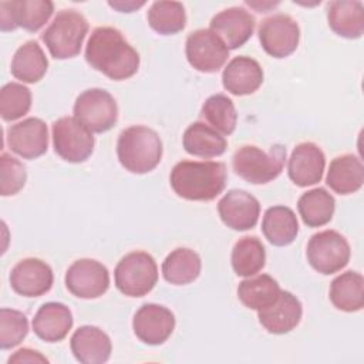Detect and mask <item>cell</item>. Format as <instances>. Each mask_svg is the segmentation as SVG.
I'll use <instances>...</instances> for the list:
<instances>
[{"label":"cell","mask_w":364,"mask_h":364,"mask_svg":"<svg viewBox=\"0 0 364 364\" xmlns=\"http://www.w3.org/2000/svg\"><path fill=\"white\" fill-rule=\"evenodd\" d=\"M297 209L304 225L309 228H320L331 220L336 200L324 188H314L299 198Z\"/></svg>","instance_id":"32"},{"label":"cell","mask_w":364,"mask_h":364,"mask_svg":"<svg viewBox=\"0 0 364 364\" xmlns=\"http://www.w3.org/2000/svg\"><path fill=\"white\" fill-rule=\"evenodd\" d=\"M222 82L225 90L233 95H249L262 85L263 70L256 60L247 55H237L225 67Z\"/></svg>","instance_id":"22"},{"label":"cell","mask_w":364,"mask_h":364,"mask_svg":"<svg viewBox=\"0 0 364 364\" xmlns=\"http://www.w3.org/2000/svg\"><path fill=\"white\" fill-rule=\"evenodd\" d=\"M202 269L199 255L188 247H176L162 263L164 279L176 286L189 284L198 279Z\"/></svg>","instance_id":"30"},{"label":"cell","mask_w":364,"mask_h":364,"mask_svg":"<svg viewBox=\"0 0 364 364\" xmlns=\"http://www.w3.org/2000/svg\"><path fill=\"white\" fill-rule=\"evenodd\" d=\"M326 168V156L318 145L314 142L299 144L287 164L289 178L297 186H310L321 181Z\"/></svg>","instance_id":"19"},{"label":"cell","mask_w":364,"mask_h":364,"mask_svg":"<svg viewBox=\"0 0 364 364\" xmlns=\"http://www.w3.org/2000/svg\"><path fill=\"white\" fill-rule=\"evenodd\" d=\"M146 17L151 28L164 36L176 34L186 26L185 7L179 1H154Z\"/></svg>","instance_id":"34"},{"label":"cell","mask_w":364,"mask_h":364,"mask_svg":"<svg viewBox=\"0 0 364 364\" xmlns=\"http://www.w3.org/2000/svg\"><path fill=\"white\" fill-rule=\"evenodd\" d=\"M11 363H48V360L36 350L20 348L9 358V364Z\"/></svg>","instance_id":"39"},{"label":"cell","mask_w":364,"mask_h":364,"mask_svg":"<svg viewBox=\"0 0 364 364\" xmlns=\"http://www.w3.org/2000/svg\"><path fill=\"white\" fill-rule=\"evenodd\" d=\"M117 289L129 297L148 294L158 282V266L155 259L142 250L125 255L114 272Z\"/></svg>","instance_id":"6"},{"label":"cell","mask_w":364,"mask_h":364,"mask_svg":"<svg viewBox=\"0 0 364 364\" xmlns=\"http://www.w3.org/2000/svg\"><path fill=\"white\" fill-rule=\"evenodd\" d=\"M31 108L30 90L18 82H7L0 90V115L4 121H16Z\"/></svg>","instance_id":"36"},{"label":"cell","mask_w":364,"mask_h":364,"mask_svg":"<svg viewBox=\"0 0 364 364\" xmlns=\"http://www.w3.org/2000/svg\"><path fill=\"white\" fill-rule=\"evenodd\" d=\"M47 68L48 60L43 48L37 41L28 40L14 53L10 71L14 78L27 84H34L46 75Z\"/></svg>","instance_id":"27"},{"label":"cell","mask_w":364,"mask_h":364,"mask_svg":"<svg viewBox=\"0 0 364 364\" xmlns=\"http://www.w3.org/2000/svg\"><path fill=\"white\" fill-rule=\"evenodd\" d=\"M70 347L75 360L82 364H102L112 351L108 334L95 326L78 327L71 336Z\"/></svg>","instance_id":"21"},{"label":"cell","mask_w":364,"mask_h":364,"mask_svg":"<svg viewBox=\"0 0 364 364\" xmlns=\"http://www.w3.org/2000/svg\"><path fill=\"white\" fill-rule=\"evenodd\" d=\"M65 287L80 299H97L109 287L108 269L94 259H78L65 272Z\"/></svg>","instance_id":"13"},{"label":"cell","mask_w":364,"mask_h":364,"mask_svg":"<svg viewBox=\"0 0 364 364\" xmlns=\"http://www.w3.org/2000/svg\"><path fill=\"white\" fill-rule=\"evenodd\" d=\"M256 26L255 17L243 7H229L210 20V31H213L229 50L242 47L253 34Z\"/></svg>","instance_id":"18"},{"label":"cell","mask_w":364,"mask_h":364,"mask_svg":"<svg viewBox=\"0 0 364 364\" xmlns=\"http://www.w3.org/2000/svg\"><path fill=\"white\" fill-rule=\"evenodd\" d=\"M74 118L91 132H107L118 121L117 101L102 88L85 90L74 102Z\"/></svg>","instance_id":"7"},{"label":"cell","mask_w":364,"mask_h":364,"mask_svg":"<svg viewBox=\"0 0 364 364\" xmlns=\"http://www.w3.org/2000/svg\"><path fill=\"white\" fill-rule=\"evenodd\" d=\"M117 155L127 171L146 173L161 162L162 141L154 129L145 125H132L121 131L117 141Z\"/></svg>","instance_id":"3"},{"label":"cell","mask_w":364,"mask_h":364,"mask_svg":"<svg viewBox=\"0 0 364 364\" xmlns=\"http://www.w3.org/2000/svg\"><path fill=\"white\" fill-rule=\"evenodd\" d=\"M259 41L262 48L274 58L289 57L296 51L300 40V28L289 14H273L259 26Z\"/></svg>","instance_id":"11"},{"label":"cell","mask_w":364,"mask_h":364,"mask_svg":"<svg viewBox=\"0 0 364 364\" xmlns=\"http://www.w3.org/2000/svg\"><path fill=\"white\" fill-rule=\"evenodd\" d=\"M54 4L50 0H11L0 1V28L11 31L18 27L38 31L51 17Z\"/></svg>","instance_id":"10"},{"label":"cell","mask_w":364,"mask_h":364,"mask_svg":"<svg viewBox=\"0 0 364 364\" xmlns=\"http://www.w3.org/2000/svg\"><path fill=\"white\" fill-rule=\"evenodd\" d=\"M327 21L340 37L355 40L364 33V6L361 1L334 0L327 4Z\"/></svg>","instance_id":"24"},{"label":"cell","mask_w":364,"mask_h":364,"mask_svg":"<svg viewBox=\"0 0 364 364\" xmlns=\"http://www.w3.org/2000/svg\"><path fill=\"white\" fill-rule=\"evenodd\" d=\"M364 182V166L361 161L353 155L346 154L334 158L330 162L326 183L336 193L348 195L357 192Z\"/></svg>","instance_id":"25"},{"label":"cell","mask_w":364,"mask_h":364,"mask_svg":"<svg viewBox=\"0 0 364 364\" xmlns=\"http://www.w3.org/2000/svg\"><path fill=\"white\" fill-rule=\"evenodd\" d=\"M303 307L300 300L290 291L282 290L277 300L257 311L259 323L272 334H286L301 320Z\"/></svg>","instance_id":"20"},{"label":"cell","mask_w":364,"mask_h":364,"mask_svg":"<svg viewBox=\"0 0 364 364\" xmlns=\"http://www.w3.org/2000/svg\"><path fill=\"white\" fill-rule=\"evenodd\" d=\"M350 245L337 230H321L313 235L307 243L306 256L310 266L323 274H333L347 266Z\"/></svg>","instance_id":"8"},{"label":"cell","mask_w":364,"mask_h":364,"mask_svg":"<svg viewBox=\"0 0 364 364\" xmlns=\"http://www.w3.org/2000/svg\"><path fill=\"white\" fill-rule=\"evenodd\" d=\"M284 159L286 148L283 145H273L269 152L255 145H243L233 154L232 165L236 175L246 182L263 185L282 173Z\"/></svg>","instance_id":"5"},{"label":"cell","mask_w":364,"mask_h":364,"mask_svg":"<svg viewBox=\"0 0 364 364\" xmlns=\"http://www.w3.org/2000/svg\"><path fill=\"white\" fill-rule=\"evenodd\" d=\"M54 282L51 267L37 257L20 260L10 272L11 289L24 297H38L50 291Z\"/></svg>","instance_id":"16"},{"label":"cell","mask_w":364,"mask_h":364,"mask_svg":"<svg viewBox=\"0 0 364 364\" xmlns=\"http://www.w3.org/2000/svg\"><path fill=\"white\" fill-rule=\"evenodd\" d=\"M262 232L272 245L287 246L299 233V222L290 208L283 205L272 206L263 215Z\"/></svg>","instance_id":"29"},{"label":"cell","mask_w":364,"mask_h":364,"mask_svg":"<svg viewBox=\"0 0 364 364\" xmlns=\"http://www.w3.org/2000/svg\"><path fill=\"white\" fill-rule=\"evenodd\" d=\"M85 60L111 80L131 78L139 68V54L114 27H97L87 43Z\"/></svg>","instance_id":"1"},{"label":"cell","mask_w":364,"mask_h":364,"mask_svg":"<svg viewBox=\"0 0 364 364\" xmlns=\"http://www.w3.org/2000/svg\"><path fill=\"white\" fill-rule=\"evenodd\" d=\"M53 145L55 154L73 164L84 162L94 151L92 132L74 117H61L53 124Z\"/></svg>","instance_id":"9"},{"label":"cell","mask_w":364,"mask_h":364,"mask_svg":"<svg viewBox=\"0 0 364 364\" xmlns=\"http://www.w3.org/2000/svg\"><path fill=\"white\" fill-rule=\"evenodd\" d=\"M330 301L341 311L354 313L364 307V279L361 273L347 270L330 284Z\"/></svg>","instance_id":"28"},{"label":"cell","mask_w":364,"mask_h":364,"mask_svg":"<svg viewBox=\"0 0 364 364\" xmlns=\"http://www.w3.org/2000/svg\"><path fill=\"white\" fill-rule=\"evenodd\" d=\"M109 7L122 11V13H131L145 4V1H108Z\"/></svg>","instance_id":"40"},{"label":"cell","mask_w":364,"mask_h":364,"mask_svg":"<svg viewBox=\"0 0 364 364\" xmlns=\"http://www.w3.org/2000/svg\"><path fill=\"white\" fill-rule=\"evenodd\" d=\"M226 166L213 161H181L169 176L173 192L186 200H213L225 189Z\"/></svg>","instance_id":"2"},{"label":"cell","mask_w":364,"mask_h":364,"mask_svg":"<svg viewBox=\"0 0 364 364\" xmlns=\"http://www.w3.org/2000/svg\"><path fill=\"white\" fill-rule=\"evenodd\" d=\"M88 33V21L77 10H60L41 40L55 60H67L80 54L82 41Z\"/></svg>","instance_id":"4"},{"label":"cell","mask_w":364,"mask_h":364,"mask_svg":"<svg viewBox=\"0 0 364 364\" xmlns=\"http://www.w3.org/2000/svg\"><path fill=\"white\" fill-rule=\"evenodd\" d=\"M222 222L233 230H249L256 226L260 215L259 200L243 189H232L218 203Z\"/></svg>","instance_id":"17"},{"label":"cell","mask_w":364,"mask_h":364,"mask_svg":"<svg viewBox=\"0 0 364 364\" xmlns=\"http://www.w3.org/2000/svg\"><path fill=\"white\" fill-rule=\"evenodd\" d=\"M73 327L71 310L58 301L44 303L33 318V331L48 343H57L65 338Z\"/></svg>","instance_id":"23"},{"label":"cell","mask_w":364,"mask_h":364,"mask_svg":"<svg viewBox=\"0 0 364 364\" xmlns=\"http://www.w3.org/2000/svg\"><path fill=\"white\" fill-rule=\"evenodd\" d=\"M182 144L188 154L199 158L220 156L228 148L225 136L200 121L191 124L185 129Z\"/></svg>","instance_id":"26"},{"label":"cell","mask_w":364,"mask_h":364,"mask_svg":"<svg viewBox=\"0 0 364 364\" xmlns=\"http://www.w3.org/2000/svg\"><path fill=\"white\" fill-rule=\"evenodd\" d=\"M27 181L26 166L14 156L3 152L0 155V193L10 196L18 193Z\"/></svg>","instance_id":"38"},{"label":"cell","mask_w":364,"mask_h":364,"mask_svg":"<svg viewBox=\"0 0 364 364\" xmlns=\"http://www.w3.org/2000/svg\"><path fill=\"white\" fill-rule=\"evenodd\" d=\"M28 333V320L18 310L3 307L0 310V348L9 350L18 346Z\"/></svg>","instance_id":"37"},{"label":"cell","mask_w":364,"mask_h":364,"mask_svg":"<svg viewBox=\"0 0 364 364\" xmlns=\"http://www.w3.org/2000/svg\"><path fill=\"white\" fill-rule=\"evenodd\" d=\"M230 262L237 276H255L266 263V250L263 243L256 236L240 237L232 249Z\"/></svg>","instance_id":"33"},{"label":"cell","mask_w":364,"mask_h":364,"mask_svg":"<svg viewBox=\"0 0 364 364\" xmlns=\"http://www.w3.org/2000/svg\"><path fill=\"white\" fill-rule=\"evenodd\" d=\"M185 53L188 63L200 73H216L229 57V48L208 28L195 30L188 36Z\"/></svg>","instance_id":"12"},{"label":"cell","mask_w":364,"mask_h":364,"mask_svg":"<svg viewBox=\"0 0 364 364\" xmlns=\"http://www.w3.org/2000/svg\"><path fill=\"white\" fill-rule=\"evenodd\" d=\"M200 117L223 135H230L237 122L236 108L232 100L223 94L210 95L202 105Z\"/></svg>","instance_id":"35"},{"label":"cell","mask_w":364,"mask_h":364,"mask_svg":"<svg viewBox=\"0 0 364 364\" xmlns=\"http://www.w3.org/2000/svg\"><path fill=\"white\" fill-rule=\"evenodd\" d=\"M175 328V316L165 306L142 304L132 320L134 334L148 346L164 344Z\"/></svg>","instance_id":"14"},{"label":"cell","mask_w":364,"mask_h":364,"mask_svg":"<svg viewBox=\"0 0 364 364\" xmlns=\"http://www.w3.org/2000/svg\"><path fill=\"white\" fill-rule=\"evenodd\" d=\"M9 148L24 159H34L47 152L48 129L43 119L26 118L7 129Z\"/></svg>","instance_id":"15"},{"label":"cell","mask_w":364,"mask_h":364,"mask_svg":"<svg viewBox=\"0 0 364 364\" xmlns=\"http://www.w3.org/2000/svg\"><path fill=\"white\" fill-rule=\"evenodd\" d=\"M282 289L279 283L269 274H259L242 280L237 286L239 300L252 310H262L273 304L280 296Z\"/></svg>","instance_id":"31"}]
</instances>
